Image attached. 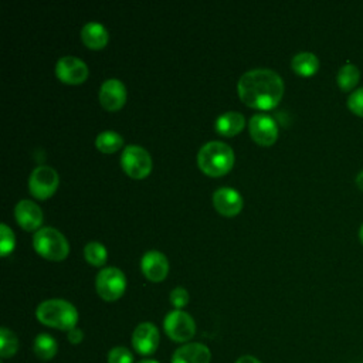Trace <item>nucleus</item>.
<instances>
[{
  "label": "nucleus",
  "mask_w": 363,
  "mask_h": 363,
  "mask_svg": "<svg viewBox=\"0 0 363 363\" xmlns=\"http://www.w3.org/2000/svg\"><path fill=\"white\" fill-rule=\"evenodd\" d=\"M84 257H85L88 264L95 265V267H101L106 262L108 252H106V248H105L104 244H101L98 241H89L84 247Z\"/></svg>",
  "instance_id": "obj_23"
},
{
  "label": "nucleus",
  "mask_w": 363,
  "mask_h": 363,
  "mask_svg": "<svg viewBox=\"0 0 363 363\" xmlns=\"http://www.w3.org/2000/svg\"><path fill=\"white\" fill-rule=\"evenodd\" d=\"M359 240H360V242L363 244V224H362L360 228H359Z\"/></svg>",
  "instance_id": "obj_32"
},
{
  "label": "nucleus",
  "mask_w": 363,
  "mask_h": 363,
  "mask_svg": "<svg viewBox=\"0 0 363 363\" xmlns=\"http://www.w3.org/2000/svg\"><path fill=\"white\" fill-rule=\"evenodd\" d=\"M213 206L221 216L234 217L242 208V197L233 187H220L213 193Z\"/></svg>",
  "instance_id": "obj_13"
},
{
  "label": "nucleus",
  "mask_w": 363,
  "mask_h": 363,
  "mask_svg": "<svg viewBox=\"0 0 363 363\" xmlns=\"http://www.w3.org/2000/svg\"><path fill=\"white\" fill-rule=\"evenodd\" d=\"M210 349L199 342H190L177 347L172 356V363H210Z\"/></svg>",
  "instance_id": "obj_16"
},
{
  "label": "nucleus",
  "mask_w": 363,
  "mask_h": 363,
  "mask_svg": "<svg viewBox=\"0 0 363 363\" xmlns=\"http://www.w3.org/2000/svg\"><path fill=\"white\" fill-rule=\"evenodd\" d=\"M37 319L50 328L60 330H71L77 326L78 311L65 299H47L43 301L35 309Z\"/></svg>",
  "instance_id": "obj_3"
},
{
  "label": "nucleus",
  "mask_w": 363,
  "mask_h": 363,
  "mask_svg": "<svg viewBox=\"0 0 363 363\" xmlns=\"http://www.w3.org/2000/svg\"><path fill=\"white\" fill-rule=\"evenodd\" d=\"M121 164L125 173L133 179H143L152 170L150 155L139 145L125 146L121 155Z\"/></svg>",
  "instance_id": "obj_6"
},
{
  "label": "nucleus",
  "mask_w": 363,
  "mask_h": 363,
  "mask_svg": "<svg viewBox=\"0 0 363 363\" xmlns=\"http://www.w3.org/2000/svg\"><path fill=\"white\" fill-rule=\"evenodd\" d=\"M347 108L357 116L363 118V86L350 92L347 98Z\"/></svg>",
  "instance_id": "obj_27"
},
{
  "label": "nucleus",
  "mask_w": 363,
  "mask_h": 363,
  "mask_svg": "<svg viewBox=\"0 0 363 363\" xmlns=\"http://www.w3.org/2000/svg\"><path fill=\"white\" fill-rule=\"evenodd\" d=\"M197 164L200 170L208 176H223L228 173L234 164V152L224 142H207L199 150Z\"/></svg>",
  "instance_id": "obj_2"
},
{
  "label": "nucleus",
  "mask_w": 363,
  "mask_h": 363,
  "mask_svg": "<svg viewBox=\"0 0 363 363\" xmlns=\"http://www.w3.org/2000/svg\"><path fill=\"white\" fill-rule=\"evenodd\" d=\"M67 339H68V342H69L71 345H78V343H81L82 339H84V332L75 326L74 329L68 330Z\"/></svg>",
  "instance_id": "obj_29"
},
{
  "label": "nucleus",
  "mask_w": 363,
  "mask_h": 363,
  "mask_svg": "<svg viewBox=\"0 0 363 363\" xmlns=\"http://www.w3.org/2000/svg\"><path fill=\"white\" fill-rule=\"evenodd\" d=\"M34 250L50 261H62L69 252L67 238L52 227H41L33 237Z\"/></svg>",
  "instance_id": "obj_4"
},
{
  "label": "nucleus",
  "mask_w": 363,
  "mask_h": 363,
  "mask_svg": "<svg viewBox=\"0 0 363 363\" xmlns=\"http://www.w3.org/2000/svg\"><path fill=\"white\" fill-rule=\"evenodd\" d=\"M0 254L3 257H6L7 254H10L14 250V244H16V238H14V233L11 231V228L7 224H1L0 225Z\"/></svg>",
  "instance_id": "obj_25"
},
{
  "label": "nucleus",
  "mask_w": 363,
  "mask_h": 363,
  "mask_svg": "<svg viewBox=\"0 0 363 363\" xmlns=\"http://www.w3.org/2000/svg\"><path fill=\"white\" fill-rule=\"evenodd\" d=\"M140 268L143 275L152 282H160L166 278L169 272V261L160 251L152 250L143 254L140 261Z\"/></svg>",
  "instance_id": "obj_14"
},
{
  "label": "nucleus",
  "mask_w": 363,
  "mask_h": 363,
  "mask_svg": "<svg viewBox=\"0 0 363 363\" xmlns=\"http://www.w3.org/2000/svg\"><path fill=\"white\" fill-rule=\"evenodd\" d=\"M14 216L17 223L27 231L40 230L43 224V210L31 200H20L16 204Z\"/></svg>",
  "instance_id": "obj_15"
},
{
  "label": "nucleus",
  "mask_w": 363,
  "mask_h": 363,
  "mask_svg": "<svg viewBox=\"0 0 363 363\" xmlns=\"http://www.w3.org/2000/svg\"><path fill=\"white\" fill-rule=\"evenodd\" d=\"M235 363H261V362L257 357L251 356V354H244V356L238 357Z\"/></svg>",
  "instance_id": "obj_30"
},
{
  "label": "nucleus",
  "mask_w": 363,
  "mask_h": 363,
  "mask_svg": "<svg viewBox=\"0 0 363 363\" xmlns=\"http://www.w3.org/2000/svg\"><path fill=\"white\" fill-rule=\"evenodd\" d=\"M122 145H123V139L115 130H104V132L98 133V136L95 139V146L98 147V150H101L104 153H113V152L119 150L122 147Z\"/></svg>",
  "instance_id": "obj_22"
},
{
  "label": "nucleus",
  "mask_w": 363,
  "mask_h": 363,
  "mask_svg": "<svg viewBox=\"0 0 363 363\" xmlns=\"http://www.w3.org/2000/svg\"><path fill=\"white\" fill-rule=\"evenodd\" d=\"M58 183V173L52 167L41 164L31 172L28 179V189L35 199L45 200L55 193Z\"/></svg>",
  "instance_id": "obj_8"
},
{
  "label": "nucleus",
  "mask_w": 363,
  "mask_h": 363,
  "mask_svg": "<svg viewBox=\"0 0 363 363\" xmlns=\"http://www.w3.org/2000/svg\"><path fill=\"white\" fill-rule=\"evenodd\" d=\"M33 350L40 360H51L57 354L58 343L50 333H40L33 342Z\"/></svg>",
  "instance_id": "obj_21"
},
{
  "label": "nucleus",
  "mask_w": 363,
  "mask_h": 363,
  "mask_svg": "<svg viewBox=\"0 0 363 363\" xmlns=\"http://www.w3.org/2000/svg\"><path fill=\"white\" fill-rule=\"evenodd\" d=\"M159 329L152 322L139 323L132 333V346L139 354L143 356L153 354L159 346Z\"/></svg>",
  "instance_id": "obj_10"
},
{
  "label": "nucleus",
  "mask_w": 363,
  "mask_h": 363,
  "mask_svg": "<svg viewBox=\"0 0 363 363\" xmlns=\"http://www.w3.org/2000/svg\"><path fill=\"white\" fill-rule=\"evenodd\" d=\"M237 92L240 99L251 108L272 109L284 95V81L269 68H255L241 75Z\"/></svg>",
  "instance_id": "obj_1"
},
{
  "label": "nucleus",
  "mask_w": 363,
  "mask_h": 363,
  "mask_svg": "<svg viewBox=\"0 0 363 363\" xmlns=\"http://www.w3.org/2000/svg\"><path fill=\"white\" fill-rule=\"evenodd\" d=\"M354 182H356V186L363 191V169L357 173V176H356Z\"/></svg>",
  "instance_id": "obj_31"
},
{
  "label": "nucleus",
  "mask_w": 363,
  "mask_h": 363,
  "mask_svg": "<svg viewBox=\"0 0 363 363\" xmlns=\"http://www.w3.org/2000/svg\"><path fill=\"white\" fill-rule=\"evenodd\" d=\"M291 68L301 77H311L319 69V60L313 52L302 51L292 57Z\"/></svg>",
  "instance_id": "obj_19"
},
{
  "label": "nucleus",
  "mask_w": 363,
  "mask_h": 363,
  "mask_svg": "<svg viewBox=\"0 0 363 363\" xmlns=\"http://www.w3.org/2000/svg\"><path fill=\"white\" fill-rule=\"evenodd\" d=\"M81 40L88 48L99 50L108 43V31L101 23L89 21L81 30Z\"/></svg>",
  "instance_id": "obj_17"
},
{
  "label": "nucleus",
  "mask_w": 363,
  "mask_h": 363,
  "mask_svg": "<svg viewBox=\"0 0 363 363\" xmlns=\"http://www.w3.org/2000/svg\"><path fill=\"white\" fill-rule=\"evenodd\" d=\"M163 329L173 342H187L196 333L194 319L182 309L169 312L163 320Z\"/></svg>",
  "instance_id": "obj_7"
},
{
  "label": "nucleus",
  "mask_w": 363,
  "mask_h": 363,
  "mask_svg": "<svg viewBox=\"0 0 363 363\" xmlns=\"http://www.w3.org/2000/svg\"><path fill=\"white\" fill-rule=\"evenodd\" d=\"M138 363H159V362L152 360V359H143V360H140V362H138Z\"/></svg>",
  "instance_id": "obj_33"
},
{
  "label": "nucleus",
  "mask_w": 363,
  "mask_h": 363,
  "mask_svg": "<svg viewBox=\"0 0 363 363\" xmlns=\"http://www.w3.org/2000/svg\"><path fill=\"white\" fill-rule=\"evenodd\" d=\"M18 350V339L16 333L7 328L0 329V356L9 359Z\"/></svg>",
  "instance_id": "obj_24"
},
{
  "label": "nucleus",
  "mask_w": 363,
  "mask_h": 363,
  "mask_svg": "<svg viewBox=\"0 0 363 363\" xmlns=\"http://www.w3.org/2000/svg\"><path fill=\"white\" fill-rule=\"evenodd\" d=\"M245 125V118L242 113L235 112V111H228L221 113L217 119H216V130L223 135V136H234L238 132L242 130Z\"/></svg>",
  "instance_id": "obj_18"
},
{
  "label": "nucleus",
  "mask_w": 363,
  "mask_h": 363,
  "mask_svg": "<svg viewBox=\"0 0 363 363\" xmlns=\"http://www.w3.org/2000/svg\"><path fill=\"white\" fill-rule=\"evenodd\" d=\"M359 79H360V71L357 65H354L353 62L343 64L336 74V82L339 88L345 92H350V91L353 92Z\"/></svg>",
  "instance_id": "obj_20"
},
{
  "label": "nucleus",
  "mask_w": 363,
  "mask_h": 363,
  "mask_svg": "<svg viewBox=\"0 0 363 363\" xmlns=\"http://www.w3.org/2000/svg\"><path fill=\"white\" fill-rule=\"evenodd\" d=\"M95 286L98 295L104 301H116L123 295L126 289L125 274L116 267H106L98 272Z\"/></svg>",
  "instance_id": "obj_5"
},
{
  "label": "nucleus",
  "mask_w": 363,
  "mask_h": 363,
  "mask_svg": "<svg viewBox=\"0 0 363 363\" xmlns=\"http://www.w3.org/2000/svg\"><path fill=\"white\" fill-rule=\"evenodd\" d=\"M55 75L65 84H81L88 77V67L82 60L74 55H65L57 61Z\"/></svg>",
  "instance_id": "obj_11"
},
{
  "label": "nucleus",
  "mask_w": 363,
  "mask_h": 363,
  "mask_svg": "<svg viewBox=\"0 0 363 363\" xmlns=\"http://www.w3.org/2000/svg\"><path fill=\"white\" fill-rule=\"evenodd\" d=\"M250 135L261 146H271L278 138V126L272 116L255 113L250 118Z\"/></svg>",
  "instance_id": "obj_9"
},
{
  "label": "nucleus",
  "mask_w": 363,
  "mask_h": 363,
  "mask_svg": "<svg viewBox=\"0 0 363 363\" xmlns=\"http://www.w3.org/2000/svg\"><path fill=\"white\" fill-rule=\"evenodd\" d=\"M108 363H133V354L128 347L116 346L109 350Z\"/></svg>",
  "instance_id": "obj_26"
},
{
  "label": "nucleus",
  "mask_w": 363,
  "mask_h": 363,
  "mask_svg": "<svg viewBox=\"0 0 363 363\" xmlns=\"http://www.w3.org/2000/svg\"><path fill=\"white\" fill-rule=\"evenodd\" d=\"M99 102L106 111H118L126 102V86L116 78H109L99 88Z\"/></svg>",
  "instance_id": "obj_12"
},
{
  "label": "nucleus",
  "mask_w": 363,
  "mask_h": 363,
  "mask_svg": "<svg viewBox=\"0 0 363 363\" xmlns=\"http://www.w3.org/2000/svg\"><path fill=\"white\" fill-rule=\"evenodd\" d=\"M189 292L183 286H176L170 292V302L176 309H182L189 303Z\"/></svg>",
  "instance_id": "obj_28"
}]
</instances>
